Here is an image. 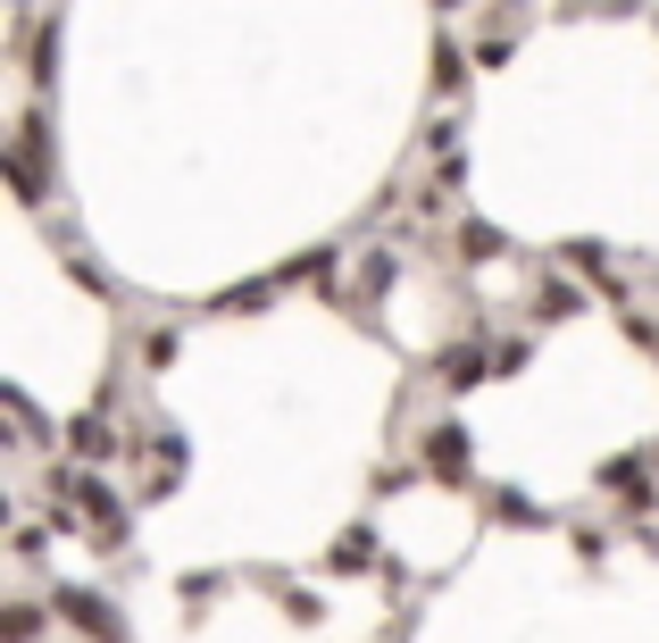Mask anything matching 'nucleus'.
Wrapping results in <instances>:
<instances>
[{"instance_id":"1","label":"nucleus","mask_w":659,"mask_h":643,"mask_svg":"<svg viewBox=\"0 0 659 643\" xmlns=\"http://www.w3.org/2000/svg\"><path fill=\"white\" fill-rule=\"evenodd\" d=\"M59 610H67V619H76L93 643H126V626L109 619V602H100V593H59Z\"/></svg>"},{"instance_id":"2","label":"nucleus","mask_w":659,"mask_h":643,"mask_svg":"<svg viewBox=\"0 0 659 643\" xmlns=\"http://www.w3.org/2000/svg\"><path fill=\"white\" fill-rule=\"evenodd\" d=\"M443 377H451V384H476V377H485V351H451V360H443Z\"/></svg>"}]
</instances>
